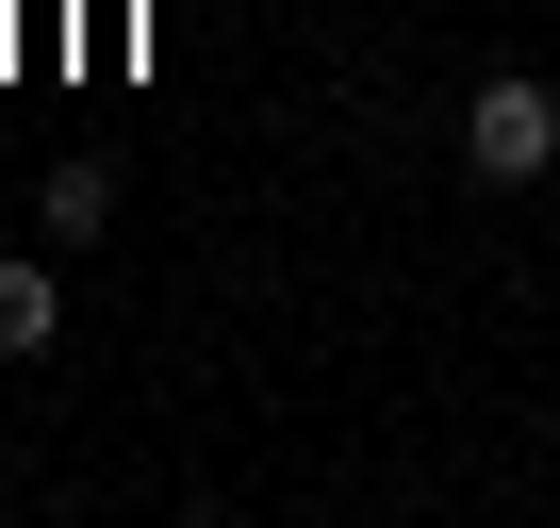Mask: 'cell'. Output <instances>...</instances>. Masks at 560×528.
Wrapping results in <instances>:
<instances>
[{
    "instance_id": "cell-1",
    "label": "cell",
    "mask_w": 560,
    "mask_h": 528,
    "mask_svg": "<svg viewBox=\"0 0 560 528\" xmlns=\"http://www.w3.org/2000/svg\"><path fill=\"white\" fill-rule=\"evenodd\" d=\"M462 165H478V182H544V165H560V83L494 67V83L462 100Z\"/></svg>"
},
{
    "instance_id": "cell-2",
    "label": "cell",
    "mask_w": 560,
    "mask_h": 528,
    "mask_svg": "<svg viewBox=\"0 0 560 528\" xmlns=\"http://www.w3.org/2000/svg\"><path fill=\"white\" fill-rule=\"evenodd\" d=\"M67 331V282H50V264H0V364H34Z\"/></svg>"
},
{
    "instance_id": "cell-3",
    "label": "cell",
    "mask_w": 560,
    "mask_h": 528,
    "mask_svg": "<svg viewBox=\"0 0 560 528\" xmlns=\"http://www.w3.org/2000/svg\"><path fill=\"white\" fill-rule=\"evenodd\" d=\"M100 215H116V165L67 149V165H50V231H100Z\"/></svg>"
}]
</instances>
